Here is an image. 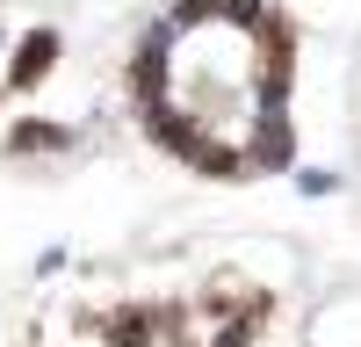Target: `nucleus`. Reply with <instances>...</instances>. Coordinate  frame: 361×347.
<instances>
[{"label": "nucleus", "mask_w": 361, "mask_h": 347, "mask_svg": "<svg viewBox=\"0 0 361 347\" xmlns=\"http://www.w3.org/2000/svg\"><path fill=\"white\" fill-rule=\"evenodd\" d=\"M275 326L282 289L267 275L238 260H166L51 289L15 347H267Z\"/></svg>", "instance_id": "2"}, {"label": "nucleus", "mask_w": 361, "mask_h": 347, "mask_svg": "<svg viewBox=\"0 0 361 347\" xmlns=\"http://www.w3.org/2000/svg\"><path fill=\"white\" fill-rule=\"evenodd\" d=\"M304 347H361V297L325 304L311 326H304Z\"/></svg>", "instance_id": "3"}, {"label": "nucleus", "mask_w": 361, "mask_h": 347, "mask_svg": "<svg viewBox=\"0 0 361 347\" xmlns=\"http://www.w3.org/2000/svg\"><path fill=\"white\" fill-rule=\"evenodd\" d=\"M296 73L282 0H166L123 51V109L166 166L246 188L296 159Z\"/></svg>", "instance_id": "1"}]
</instances>
